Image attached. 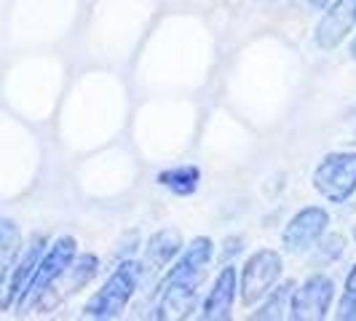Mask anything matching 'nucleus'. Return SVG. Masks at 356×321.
I'll return each instance as SVG.
<instances>
[{"mask_svg": "<svg viewBox=\"0 0 356 321\" xmlns=\"http://www.w3.org/2000/svg\"><path fill=\"white\" fill-rule=\"evenodd\" d=\"M212 260V241L209 238H193L191 247L185 249L182 260L172 268L163 279L161 289V303L156 311V319H182L191 313L196 289L204 279V270Z\"/></svg>", "mask_w": 356, "mask_h": 321, "instance_id": "nucleus-1", "label": "nucleus"}, {"mask_svg": "<svg viewBox=\"0 0 356 321\" xmlns=\"http://www.w3.org/2000/svg\"><path fill=\"white\" fill-rule=\"evenodd\" d=\"M140 279H143V265L140 263H121L115 268V273L105 281V286L89 300L83 313L89 319H115V316H121L137 284H140Z\"/></svg>", "mask_w": 356, "mask_h": 321, "instance_id": "nucleus-2", "label": "nucleus"}, {"mask_svg": "<svg viewBox=\"0 0 356 321\" xmlns=\"http://www.w3.org/2000/svg\"><path fill=\"white\" fill-rule=\"evenodd\" d=\"M314 188L330 201H346L356 190V153H330L314 172Z\"/></svg>", "mask_w": 356, "mask_h": 321, "instance_id": "nucleus-3", "label": "nucleus"}, {"mask_svg": "<svg viewBox=\"0 0 356 321\" xmlns=\"http://www.w3.org/2000/svg\"><path fill=\"white\" fill-rule=\"evenodd\" d=\"M72 260H75V241H72V238H56L51 244V249L38 260L35 273H33L30 284L24 289V295L19 297V305L38 303V300L49 292V286L59 279V273L70 265Z\"/></svg>", "mask_w": 356, "mask_h": 321, "instance_id": "nucleus-4", "label": "nucleus"}, {"mask_svg": "<svg viewBox=\"0 0 356 321\" xmlns=\"http://www.w3.org/2000/svg\"><path fill=\"white\" fill-rule=\"evenodd\" d=\"M282 276V257L273 249H260L250 257L241 276V300L254 305L263 295L270 292V286Z\"/></svg>", "mask_w": 356, "mask_h": 321, "instance_id": "nucleus-5", "label": "nucleus"}, {"mask_svg": "<svg viewBox=\"0 0 356 321\" xmlns=\"http://www.w3.org/2000/svg\"><path fill=\"white\" fill-rule=\"evenodd\" d=\"M332 281L327 276H311L300 289L292 295V311L289 319L298 321H319L327 316L332 303Z\"/></svg>", "mask_w": 356, "mask_h": 321, "instance_id": "nucleus-6", "label": "nucleus"}, {"mask_svg": "<svg viewBox=\"0 0 356 321\" xmlns=\"http://www.w3.org/2000/svg\"><path fill=\"white\" fill-rule=\"evenodd\" d=\"M327 225H330L327 212L319 206H308L289 220V225L284 228V247L289 252H305L324 236Z\"/></svg>", "mask_w": 356, "mask_h": 321, "instance_id": "nucleus-7", "label": "nucleus"}, {"mask_svg": "<svg viewBox=\"0 0 356 321\" xmlns=\"http://www.w3.org/2000/svg\"><path fill=\"white\" fill-rule=\"evenodd\" d=\"M356 0H338L330 6V11L324 14V19L316 27V43L321 49H335L340 40L346 38V33L351 30V24L356 22L354 17Z\"/></svg>", "mask_w": 356, "mask_h": 321, "instance_id": "nucleus-8", "label": "nucleus"}, {"mask_svg": "<svg viewBox=\"0 0 356 321\" xmlns=\"http://www.w3.org/2000/svg\"><path fill=\"white\" fill-rule=\"evenodd\" d=\"M40 252H43V238H35V241L27 247V252L22 254V260L14 265V273H11V279H8V286H6V295H3V300H0L3 308H11V305L19 303V297L24 295V289H27V284H30V279H33V273H35V268H38Z\"/></svg>", "mask_w": 356, "mask_h": 321, "instance_id": "nucleus-9", "label": "nucleus"}, {"mask_svg": "<svg viewBox=\"0 0 356 321\" xmlns=\"http://www.w3.org/2000/svg\"><path fill=\"white\" fill-rule=\"evenodd\" d=\"M233 295H236V270L231 265H225L220 270L207 303H204L201 316L204 319H228L233 308Z\"/></svg>", "mask_w": 356, "mask_h": 321, "instance_id": "nucleus-10", "label": "nucleus"}, {"mask_svg": "<svg viewBox=\"0 0 356 321\" xmlns=\"http://www.w3.org/2000/svg\"><path fill=\"white\" fill-rule=\"evenodd\" d=\"M182 241L175 228H163L159 231L150 241H147V265L150 268H163L172 263V257L179 252Z\"/></svg>", "mask_w": 356, "mask_h": 321, "instance_id": "nucleus-11", "label": "nucleus"}, {"mask_svg": "<svg viewBox=\"0 0 356 321\" xmlns=\"http://www.w3.org/2000/svg\"><path fill=\"white\" fill-rule=\"evenodd\" d=\"M94 273H97V257H94V254H83V257H78V263H70V265L59 273V276L65 279L59 300L72 295L75 289H81L83 284H89L91 279H94Z\"/></svg>", "mask_w": 356, "mask_h": 321, "instance_id": "nucleus-12", "label": "nucleus"}, {"mask_svg": "<svg viewBox=\"0 0 356 321\" xmlns=\"http://www.w3.org/2000/svg\"><path fill=\"white\" fill-rule=\"evenodd\" d=\"M159 182L163 188H169L172 193L177 196H191L201 182V172L196 166H175V169H166L159 174Z\"/></svg>", "mask_w": 356, "mask_h": 321, "instance_id": "nucleus-13", "label": "nucleus"}, {"mask_svg": "<svg viewBox=\"0 0 356 321\" xmlns=\"http://www.w3.org/2000/svg\"><path fill=\"white\" fill-rule=\"evenodd\" d=\"M292 295H295V286L292 284H282L279 289H273L270 300L263 305V311L254 313V319H289Z\"/></svg>", "mask_w": 356, "mask_h": 321, "instance_id": "nucleus-14", "label": "nucleus"}, {"mask_svg": "<svg viewBox=\"0 0 356 321\" xmlns=\"http://www.w3.org/2000/svg\"><path fill=\"white\" fill-rule=\"evenodd\" d=\"M19 252V231L14 222L0 220V279L6 276V270L11 268L14 257Z\"/></svg>", "mask_w": 356, "mask_h": 321, "instance_id": "nucleus-15", "label": "nucleus"}, {"mask_svg": "<svg viewBox=\"0 0 356 321\" xmlns=\"http://www.w3.org/2000/svg\"><path fill=\"white\" fill-rule=\"evenodd\" d=\"M340 319H356V265L346 279L343 300H340Z\"/></svg>", "mask_w": 356, "mask_h": 321, "instance_id": "nucleus-16", "label": "nucleus"}, {"mask_svg": "<svg viewBox=\"0 0 356 321\" xmlns=\"http://www.w3.org/2000/svg\"><path fill=\"white\" fill-rule=\"evenodd\" d=\"M343 247H346V241H343V236H330L321 247H316V249L321 252V260L324 263H332V260H338L340 254H343Z\"/></svg>", "mask_w": 356, "mask_h": 321, "instance_id": "nucleus-17", "label": "nucleus"}, {"mask_svg": "<svg viewBox=\"0 0 356 321\" xmlns=\"http://www.w3.org/2000/svg\"><path fill=\"white\" fill-rule=\"evenodd\" d=\"M340 142H348V145H356V110H351L346 118H343V124H340Z\"/></svg>", "mask_w": 356, "mask_h": 321, "instance_id": "nucleus-18", "label": "nucleus"}, {"mask_svg": "<svg viewBox=\"0 0 356 321\" xmlns=\"http://www.w3.org/2000/svg\"><path fill=\"white\" fill-rule=\"evenodd\" d=\"M238 241H241V238H231V244H228V241H225V254H222V257H225V260H231L233 254H236V252L241 249V247H238Z\"/></svg>", "mask_w": 356, "mask_h": 321, "instance_id": "nucleus-19", "label": "nucleus"}, {"mask_svg": "<svg viewBox=\"0 0 356 321\" xmlns=\"http://www.w3.org/2000/svg\"><path fill=\"white\" fill-rule=\"evenodd\" d=\"M332 3H338V0H311V6H316V8H330Z\"/></svg>", "mask_w": 356, "mask_h": 321, "instance_id": "nucleus-20", "label": "nucleus"}, {"mask_svg": "<svg viewBox=\"0 0 356 321\" xmlns=\"http://www.w3.org/2000/svg\"><path fill=\"white\" fill-rule=\"evenodd\" d=\"M351 54H354V59H356V40H354V46H351Z\"/></svg>", "mask_w": 356, "mask_h": 321, "instance_id": "nucleus-21", "label": "nucleus"}, {"mask_svg": "<svg viewBox=\"0 0 356 321\" xmlns=\"http://www.w3.org/2000/svg\"><path fill=\"white\" fill-rule=\"evenodd\" d=\"M354 238H356V225H354Z\"/></svg>", "mask_w": 356, "mask_h": 321, "instance_id": "nucleus-22", "label": "nucleus"}, {"mask_svg": "<svg viewBox=\"0 0 356 321\" xmlns=\"http://www.w3.org/2000/svg\"><path fill=\"white\" fill-rule=\"evenodd\" d=\"M354 17H356V8H354Z\"/></svg>", "mask_w": 356, "mask_h": 321, "instance_id": "nucleus-23", "label": "nucleus"}]
</instances>
